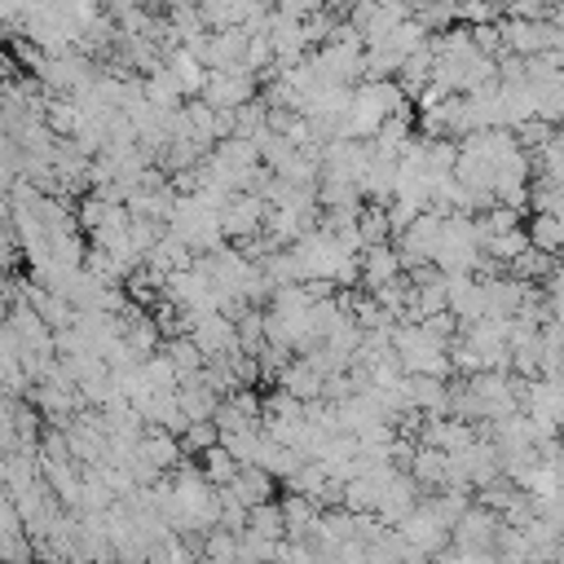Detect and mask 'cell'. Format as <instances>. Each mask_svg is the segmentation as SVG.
Returning <instances> with one entry per match:
<instances>
[{"label": "cell", "mask_w": 564, "mask_h": 564, "mask_svg": "<svg viewBox=\"0 0 564 564\" xmlns=\"http://www.w3.org/2000/svg\"><path fill=\"white\" fill-rule=\"evenodd\" d=\"M432 264L445 278H467L480 264V238H476V220L471 216H445Z\"/></svg>", "instance_id": "6da1fadb"}, {"label": "cell", "mask_w": 564, "mask_h": 564, "mask_svg": "<svg viewBox=\"0 0 564 564\" xmlns=\"http://www.w3.org/2000/svg\"><path fill=\"white\" fill-rule=\"evenodd\" d=\"M247 101H256V75H251L247 66H234V70H207L203 106H212V110H242Z\"/></svg>", "instance_id": "7a4b0ae2"}, {"label": "cell", "mask_w": 564, "mask_h": 564, "mask_svg": "<svg viewBox=\"0 0 564 564\" xmlns=\"http://www.w3.org/2000/svg\"><path fill=\"white\" fill-rule=\"evenodd\" d=\"M397 533H401V542H405V546L423 551L427 560H436V555H441V551H449V542H454V538H449V529L441 524V516H436L427 502H419V507L397 524Z\"/></svg>", "instance_id": "3957f363"}, {"label": "cell", "mask_w": 564, "mask_h": 564, "mask_svg": "<svg viewBox=\"0 0 564 564\" xmlns=\"http://www.w3.org/2000/svg\"><path fill=\"white\" fill-rule=\"evenodd\" d=\"M189 339L198 344L203 361H229V357L238 352V326H234V317H225V313L194 317V322H189Z\"/></svg>", "instance_id": "277c9868"}, {"label": "cell", "mask_w": 564, "mask_h": 564, "mask_svg": "<svg viewBox=\"0 0 564 564\" xmlns=\"http://www.w3.org/2000/svg\"><path fill=\"white\" fill-rule=\"evenodd\" d=\"M498 529H502V516H494V511H485V507H467V516L454 524V546L463 551V555H494V542H498Z\"/></svg>", "instance_id": "5b68a950"}, {"label": "cell", "mask_w": 564, "mask_h": 564, "mask_svg": "<svg viewBox=\"0 0 564 564\" xmlns=\"http://www.w3.org/2000/svg\"><path fill=\"white\" fill-rule=\"evenodd\" d=\"M264 216H269V203L260 194H234L220 212V234L234 242H247L264 229Z\"/></svg>", "instance_id": "8992f818"}, {"label": "cell", "mask_w": 564, "mask_h": 564, "mask_svg": "<svg viewBox=\"0 0 564 564\" xmlns=\"http://www.w3.org/2000/svg\"><path fill=\"white\" fill-rule=\"evenodd\" d=\"M414 507H419V485L410 480V471H397V476L379 489V511H375V516H379V524H392V529H397Z\"/></svg>", "instance_id": "52a82bcc"}, {"label": "cell", "mask_w": 564, "mask_h": 564, "mask_svg": "<svg viewBox=\"0 0 564 564\" xmlns=\"http://www.w3.org/2000/svg\"><path fill=\"white\" fill-rule=\"evenodd\" d=\"M278 388H282V392H291L295 401H304V405H308V401H322L326 375H322V370H317V366H313L308 357H295V361H291V366L282 370Z\"/></svg>", "instance_id": "ba28073f"}, {"label": "cell", "mask_w": 564, "mask_h": 564, "mask_svg": "<svg viewBox=\"0 0 564 564\" xmlns=\"http://www.w3.org/2000/svg\"><path fill=\"white\" fill-rule=\"evenodd\" d=\"M141 454H145L163 476H172V471L185 463L181 436H172L167 427H145V432H141Z\"/></svg>", "instance_id": "9c48e42d"}, {"label": "cell", "mask_w": 564, "mask_h": 564, "mask_svg": "<svg viewBox=\"0 0 564 564\" xmlns=\"http://www.w3.org/2000/svg\"><path fill=\"white\" fill-rule=\"evenodd\" d=\"M401 273H405V269H401V256H397L392 242H388V247H366V251H361V282H366L370 291L397 282Z\"/></svg>", "instance_id": "30bf717a"}, {"label": "cell", "mask_w": 564, "mask_h": 564, "mask_svg": "<svg viewBox=\"0 0 564 564\" xmlns=\"http://www.w3.org/2000/svg\"><path fill=\"white\" fill-rule=\"evenodd\" d=\"M176 401H181L185 423H212V419H216V405H220V397L203 383V375H198V379L176 383Z\"/></svg>", "instance_id": "8fae6325"}, {"label": "cell", "mask_w": 564, "mask_h": 564, "mask_svg": "<svg viewBox=\"0 0 564 564\" xmlns=\"http://www.w3.org/2000/svg\"><path fill=\"white\" fill-rule=\"evenodd\" d=\"M229 494L251 511V507L278 502V498H273V494H278V480H273L269 471H260V467H242V471H238V480L229 485Z\"/></svg>", "instance_id": "7c38bea8"}, {"label": "cell", "mask_w": 564, "mask_h": 564, "mask_svg": "<svg viewBox=\"0 0 564 564\" xmlns=\"http://www.w3.org/2000/svg\"><path fill=\"white\" fill-rule=\"evenodd\" d=\"M445 467H449V454H441L432 445H419L414 458H410V480L419 489H445Z\"/></svg>", "instance_id": "4fadbf2b"}, {"label": "cell", "mask_w": 564, "mask_h": 564, "mask_svg": "<svg viewBox=\"0 0 564 564\" xmlns=\"http://www.w3.org/2000/svg\"><path fill=\"white\" fill-rule=\"evenodd\" d=\"M163 357L172 361V370H176V383H185V379H198L203 375V352H198V344L189 339V335H176V339H167L163 344Z\"/></svg>", "instance_id": "5bb4252c"}, {"label": "cell", "mask_w": 564, "mask_h": 564, "mask_svg": "<svg viewBox=\"0 0 564 564\" xmlns=\"http://www.w3.org/2000/svg\"><path fill=\"white\" fill-rule=\"evenodd\" d=\"M524 234H529V247H533V251H542V256H564V220H560V216H542V212H538Z\"/></svg>", "instance_id": "9a60e30c"}, {"label": "cell", "mask_w": 564, "mask_h": 564, "mask_svg": "<svg viewBox=\"0 0 564 564\" xmlns=\"http://www.w3.org/2000/svg\"><path fill=\"white\" fill-rule=\"evenodd\" d=\"M141 88H145V101L154 106V110H181V84H176V75L163 66V70H154V75H145L141 79Z\"/></svg>", "instance_id": "2e32d148"}, {"label": "cell", "mask_w": 564, "mask_h": 564, "mask_svg": "<svg viewBox=\"0 0 564 564\" xmlns=\"http://www.w3.org/2000/svg\"><path fill=\"white\" fill-rule=\"evenodd\" d=\"M357 234H361L366 247H388V242H392L388 207H379V203H361V212H357Z\"/></svg>", "instance_id": "e0dca14e"}, {"label": "cell", "mask_w": 564, "mask_h": 564, "mask_svg": "<svg viewBox=\"0 0 564 564\" xmlns=\"http://www.w3.org/2000/svg\"><path fill=\"white\" fill-rule=\"evenodd\" d=\"M198 471H203V480L212 485V489H229L234 480H238V463H234V454L225 449V445H216V449H207L203 454V463H198Z\"/></svg>", "instance_id": "ac0fdd59"}, {"label": "cell", "mask_w": 564, "mask_h": 564, "mask_svg": "<svg viewBox=\"0 0 564 564\" xmlns=\"http://www.w3.org/2000/svg\"><path fill=\"white\" fill-rule=\"evenodd\" d=\"M79 106H75V97H53L48 93V101H44V123L53 128V137H75L79 132Z\"/></svg>", "instance_id": "d6986e66"}, {"label": "cell", "mask_w": 564, "mask_h": 564, "mask_svg": "<svg viewBox=\"0 0 564 564\" xmlns=\"http://www.w3.org/2000/svg\"><path fill=\"white\" fill-rule=\"evenodd\" d=\"M167 70L176 75V84H181V93H203V88H207V66H203L198 57H189L185 48H176V53H167Z\"/></svg>", "instance_id": "ffe728a7"}, {"label": "cell", "mask_w": 564, "mask_h": 564, "mask_svg": "<svg viewBox=\"0 0 564 564\" xmlns=\"http://www.w3.org/2000/svg\"><path fill=\"white\" fill-rule=\"evenodd\" d=\"M247 529L260 533L264 542H286V520H282V507H278V502L251 507V511H247Z\"/></svg>", "instance_id": "44dd1931"}, {"label": "cell", "mask_w": 564, "mask_h": 564, "mask_svg": "<svg viewBox=\"0 0 564 564\" xmlns=\"http://www.w3.org/2000/svg\"><path fill=\"white\" fill-rule=\"evenodd\" d=\"M203 560L207 564H238V533H225V529L203 533Z\"/></svg>", "instance_id": "7402d4cb"}, {"label": "cell", "mask_w": 564, "mask_h": 564, "mask_svg": "<svg viewBox=\"0 0 564 564\" xmlns=\"http://www.w3.org/2000/svg\"><path fill=\"white\" fill-rule=\"evenodd\" d=\"M326 480H330V476L322 471V463H304V467L286 480V494H300V498H313V502H317L322 489H326Z\"/></svg>", "instance_id": "603a6c76"}, {"label": "cell", "mask_w": 564, "mask_h": 564, "mask_svg": "<svg viewBox=\"0 0 564 564\" xmlns=\"http://www.w3.org/2000/svg\"><path fill=\"white\" fill-rule=\"evenodd\" d=\"M216 445H220V427H216V423H189V427L181 432V449L194 454V458H203V454L216 449Z\"/></svg>", "instance_id": "cb8c5ba5"}, {"label": "cell", "mask_w": 564, "mask_h": 564, "mask_svg": "<svg viewBox=\"0 0 564 564\" xmlns=\"http://www.w3.org/2000/svg\"><path fill=\"white\" fill-rule=\"evenodd\" d=\"M141 375H145L150 388H176V370H172V361H167L163 352L145 357V361H141Z\"/></svg>", "instance_id": "d4e9b609"}, {"label": "cell", "mask_w": 564, "mask_h": 564, "mask_svg": "<svg viewBox=\"0 0 564 564\" xmlns=\"http://www.w3.org/2000/svg\"><path fill=\"white\" fill-rule=\"evenodd\" d=\"M13 260H18V238H13L9 225H0V269L13 264Z\"/></svg>", "instance_id": "484cf974"}, {"label": "cell", "mask_w": 564, "mask_h": 564, "mask_svg": "<svg viewBox=\"0 0 564 564\" xmlns=\"http://www.w3.org/2000/svg\"><path fill=\"white\" fill-rule=\"evenodd\" d=\"M9 79H18V57L9 48H0V84H9Z\"/></svg>", "instance_id": "4316f807"}, {"label": "cell", "mask_w": 564, "mask_h": 564, "mask_svg": "<svg viewBox=\"0 0 564 564\" xmlns=\"http://www.w3.org/2000/svg\"><path fill=\"white\" fill-rule=\"evenodd\" d=\"M0 286H4V278H0Z\"/></svg>", "instance_id": "83f0119b"}]
</instances>
